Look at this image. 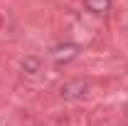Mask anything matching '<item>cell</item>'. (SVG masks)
<instances>
[{"label":"cell","mask_w":128,"mask_h":126,"mask_svg":"<svg viewBox=\"0 0 128 126\" xmlns=\"http://www.w3.org/2000/svg\"><path fill=\"white\" fill-rule=\"evenodd\" d=\"M89 89H91V84H89V79H69V82H64L62 89H59V96H62L64 101H79L84 96L89 94Z\"/></svg>","instance_id":"cell-1"},{"label":"cell","mask_w":128,"mask_h":126,"mask_svg":"<svg viewBox=\"0 0 128 126\" xmlns=\"http://www.w3.org/2000/svg\"><path fill=\"white\" fill-rule=\"evenodd\" d=\"M79 45H74V42H66V45H59V47L52 49V54H54V59H57V64L62 67V64H69L72 59H76L79 57Z\"/></svg>","instance_id":"cell-2"},{"label":"cell","mask_w":128,"mask_h":126,"mask_svg":"<svg viewBox=\"0 0 128 126\" xmlns=\"http://www.w3.org/2000/svg\"><path fill=\"white\" fill-rule=\"evenodd\" d=\"M111 5H113V0H84V8L94 15H106L111 10Z\"/></svg>","instance_id":"cell-3"},{"label":"cell","mask_w":128,"mask_h":126,"mask_svg":"<svg viewBox=\"0 0 128 126\" xmlns=\"http://www.w3.org/2000/svg\"><path fill=\"white\" fill-rule=\"evenodd\" d=\"M40 69H42V62H40L37 57H25V62H22V72H25V74L34 77Z\"/></svg>","instance_id":"cell-4"}]
</instances>
